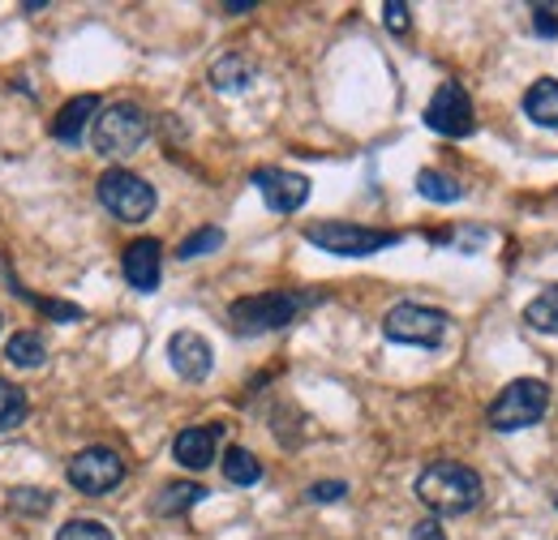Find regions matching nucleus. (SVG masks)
<instances>
[{
	"instance_id": "nucleus-27",
	"label": "nucleus",
	"mask_w": 558,
	"mask_h": 540,
	"mask_svg": "<svg viewBox=\"0 0 558 540\" xmlns=\"http://www.w3.org/2000/svg\"><path fill=\"white\" fill-rule=\"evenodd\" d=\"M383 22H387V30H391V35H409V26H413V17H409V4H400V0H387V4H383Z\"/></svg>"
},
{
	"instance_id": "nucleus-12",
	"label": "nucleus",
	"mask_w": 558,
	"mask_h": 540,
	"mask_svg": "<svg viewBox=\"0 0 558 540\" xmlns=\"http://www.w3.org/2000/svg\"><path fill=\"white\" fill-rule=\"evenodd\" d=\"M168 360L177 369V378L185 382H207L210 378V365H215V352L210 343L198 331H177L168 339Z\"/></svg>"
},
{
	"instance_id": "nucleus-23",
	"label": "nucleus",
	"mask_w": 558,
	"mask_h": 540,
	"mask_svg": "<svg viewBox=\"0 0 558 540\" xmlns=\"http://www.w3.org/2000/svg\"><path fill=\"white\" fill-rule=\"evenodd\" d=\"M219 245H223V232H219V228H198V232H190V236L181 241L177 258H181V262H194V258H203V254H215Z\"/></svg>"
},
{
	"instance_id": "nucleus-9",
	"label": "nucleus",
	"mask_w": 558,
	"mask_h": 540,
	"mask_svg": "<svg viewBox=\"0 0 558 540\" xmlns=\"http://www.w3.org/2000/svg\"><path fill=\"white\" fill-rule=\"evenodd\" d=\"M425 125L442 137H469L477 130V112H473V99L460 82H442L434 90V99L425 103Z\"/></svg>"
},
{
	"instance_id": "nucleus-18",
	"label": "nucleus",
	"mask_w": 558,
	"mask_h": 540,
	"mask_svg": "<svg viewBox=\"0 0 558 540\" xmlns=\"http://www.w3.org/2000/svg\"><path fill=\"white\" fill-rule=\"evenodd\" d=\"M524 322L542 335H558V283H546L529 305H524Z\"/></svg>"
},
{
	"instance_id": "nucleus-17",
	"label": "nucleus",
	"mask_w": 558,
	"mask_h": 540,
	"mask_svg": "<svg viewBox=\"0 0 558 540\" xmlns=\"http://www.w3.org/2000/svg\"><path fill=\"white\" fill-rule=\"evenodd\" d=\"M254 61L250 57H241V52H223L215 65H210V82H215V90H245L250 82H254Z\"/></svg>"
},
{
	"instance_id": "nucleus-14",
	"label": "nucleus",
	"mask_w": 558,
	"mask_h": 540,
	"mask_svg": "<svg viewBox=\"0 0 558 540\" xmlns=\"http://www.w3.org/2000/svg\"><path fill=\"white\" fill-rule=\"evenodd\" d=\"M95 121H99V99L95 95H73L70 103L57 112V121H52V137L65 142V146H77Z\"/></svg>"
},
{
	"instance_id": "nucleus-31",
	"label": "nucleus",
	"mask_w": 558,
	"mask_h": 540,
	"mask_svg": "<svg viewBox=\"0 0 558 540\" xmlns=\"http://www.w3.org/2000/svg\"><path fill=\"white\" fill-rule=\"evenodd\" d=\"M254 9V0H228L223 4V13H250Z\"/></svg>"
},
{
	"instance_id": "nucleus-25",
	"label": "nucleus",
	"mask_w": 558,
	"mask_h": 540,
	"mask_svg": "<svg viewBox=\"0 0 558 540\" xmlns=\"http://www.w3.org/2000/svg\"><path fill=\"white\" fill-rule=\"evenodd\" d=\"M57 540H112V532H108V524H99V519H70V524L57 532Z\"/></svg>"
},
{
	"instance_id": "nucleus-4",
	"label": "nucleus",
	"mask_w": 558,
	"mask_h": 540,
	"mask_svg": "<svg viewBox=\"0 0 558 540\" xmlns=\"http://www.w3.org/2000/svg\"><path fill=\"white\" fill-rule=\"evenodd\" d=\"M305 241L318 245L323 254L331 258H374L391 245H400V232H383V228H365V223H310L305 228Z\"/></svg>"
},
{
	"instance_id": "nucleus-21",
	"label": "nucleus",
	"mask_w": 558,
	"mask_h": 540,
	"mask_svg": "<svg viewBox=\"0 0 558 540\" xmlns=\"http://www.w3.org/2000/svg\"><path fill=\"white\" fill-rule=\"evenodd\" d=\"M417 194L425 198V202H460L464 198V185L456 181V176H447V172H434V168H425V172H417Z\"/></svg>"
},
{
	"instance_id": "nucleus-3",
	"label": "nucleus",
	"mask_w": 558,
	"mask_h": 540,
	"mask_svg": "<svg viewBox=\"0 0 558 540\" xmlns=\"http://www.w3.org/2000/svg\"><path fill=\"white\" fill-rule=\"evenodd\" d=\"M550 412V386L542 382V378H515V382H507L498 395H494V404H489V429H498V433H520V429H529V425H537L542 416Z\"/></svg>"
},
{
	"instance_id": "nucleus-20",
	"label": "nucleus",
	"mask_w": 558,
	"mask_h": 540,
	"mask_svg": "<svg viewBox=\"0 0 558 540\" xmlns=\"http://www.w3.org/2000/svg\"><path fill=\"white\" fill-rule=\"evenodd\" d=\"M223 476H228V484L250 489V484L263 480V464H258L254 451H245V446H228V451H223Z\"/></svg>"
},
{
	"instance_id": "nucleus-15",
	"label": "nucleus",
	"mask_w": 558,
	"mask_h": 540,
	"mask_svg": "<svg viewBox=\"0 0 558 540\" xmlns=\"http://www.w3.org/2000/svg\"><path fill=\"white\" fill-rule=\"evenodd\" d=\"M207 498V489L198 484V480H168L163 489H159V498H155V515L159 519H177V515H185V511H194L198 502Z\"/></svg>"
},
{
	"instance_id": "nucleus-30",
	"label": "nucleus",
	"mask_w": 558,
	"mask_h": 540,
	"mask_svg": "<svg viewBox=\"0 0 558 540\" xmlns=\"http://www.w3.org/2000/svg\"><path fill=\"white\" fill-rule=\"evenodd\" d=\"M409 540H447V532H442V524H438V519H421Z\"/></svg>"
},
{
	"instance_id": "nucleus-13",
	"label": "nucleus",
	"mask_w": 558,
	"mask_h": 540,
	"mask_svg": "<svg viewBox=\"0 0 558 540\" xmlns=\"http://www.w3.org/2000/svg\"><path fill=\"white\" fill-rule=\"evenodd\" d=\"M219 433H223V425H190V429H181L177 442H172L177 464L190 468V472H207L210 464H215Z\"/></svg>"
},
{
	"instance_id": "nucleus-19",
	"label": "nucleus",
	"mask_w": 558,
	"mask_h": 540,
	"mask_svg": "<svg viewBox=\"0 0 558 540\" xmlns=\"http://www.w3.org/2000/svg\"><path fill=\"white\" fill-rule=\"evenodd\" d=\"M4 360H13L17 369H39L48 360V343H44L39 331H17L4 343Z\"/></svg>"
},
{
	"instance_id": "nucleus-29",
	"label": "nucleus",
	"mask_w": 558,
	"mask_h": 540,
	"mask_svg": "<svg viewBox=\"0 0 558 540\" xmlns=\"http://www.w3.org/2000/svg\"><path fill=\"white\" fill-rule=\"evenodd\" d=\"M344 493H349V484H344V480H318V484H310V489H305V498H310V502H340Z\"/></svg>"
},
{
	"instance_id": "nucleus-26",
	"label": "nucleus",
	"mask_w": 558,
	"mask_h": 540,
	"mask_svg": "<svg viewBox=\"0 0 558 540\" xmlns=\"http://www.w3.org/2000/svg\"><path fill=\"white\" fill-rule=\"evenodd\" d=\"M26 300H31L39 314L57 318V322H77V318H82V309H77V305H65V300H39V296H31V292H26Z\"/></svg>"
},
{
	"instance_id": "nucleus-28",
	"label": "nucleus",
	"mask_w": 558,
	"mask_h": 540,
	"mask_svg": "<svg viewBox=\"0 0 558 540\" xmlns=\"http://www.w3.org/2000/svg\"><path fill=\"white\" fill-rule=\"evenodd\" d=\"M533 30H537L542 39H558V9L555 4H537V9H533Z\"/></svg>"
},
{
	"instance_id": "nucleus-7",
	"label": "nucleus",
	"mask_w": 558,
	"mask_h": 540,
	"mask_svg": "<svg viewBox=\"0 0 558 540\" xmlns=\"http://www.w3.org/2000/svg\"><path fill=\"white\" fill-rule=\"evenodd\" d=\"M447 327L451 318L429 309V305H417V300H404V305H391L387 318H383V335L391 343H404V347H438L447 339Z\"/></svg>"
},
{
	"instance_id": "nucleus-6",
	"label": "nucleus",
	"mask_w": 558,
	"mask_h": 540,
	"mask_svg": "<svg viewBox=\"0 0 558 540\" xmlns=\"http://www.w3.org/2000/svg\"><path fill=\"white\" fill-rule=\"evenodd\" d=\"M99 202L108 214H117L121 223H142V219H150V210H155V189H150V181H142L138 172H130V168H108L104 176H99Z\"/></svg>"
},
{
	"instance_id": "nucleus-8",
	"label": "nucleus",
	"mask_w": 558,
	"mask_h": 540,
	"mask_svg": "<svg viewBox=\"0 0 558 540\" xmlns=\"http://www.w3.org/2000/svg\"><path fill=\"white\" fill-rule=\"evenodd\" d=\"M65 476H70V484L77 493L104 498V493H112L125 480V459L112 446H86V451H77L70 459Z\"/></svg>"
},
{
	"instance_id": "nucleus-32",
	"label": "nucleus",
	"mask_w": 558,
	"mask_h": 540,
	"mask_svg": "<svg viewBox=\"0 0 558 540\" xmlns=\"http://www.w3.org/2000/svg\"><path fill=\"white\" fill-rule=\"evenodd\" d=\"M555 506H558V489H555Z\"/></svg>"
},
{
	"instance_id": "nucleus-24",
	"label": "nucleus",
	"mask_w": 558,
	"mask_h": 540,
	"mask_svg": "<svg viewBox=\"0 0 558 540\" xmlns=\"http://www.w3.org/2000/svg\"><path fill=\"white\" fill-rule=\"evenodd\" d=\"M9 506L17 511V515H48L52 511V493H44V489H9Z\"/></svg>"
},
{
	"instance_id": "nucleus-10",
	"label": "nucleus",
	"mask_w": 558,
	"mask_h": 540,
	"mask_svg": "<svg viewBox=\"0 0 558 540\" xmlns=\"http://www.w3.org/2000/svg\"><path fill=\"white\" fill-rule=\"evenodd\" d=\"M254 189L263 194V202L271 206L276 214H292L310 202V181L301 172H288V168H258L254 172Z\"/></svg>"
},
{
	"instance_id": "nucleus-1",
	"label": "nucleus",
	"mask_w": 558,
	"mask_h": 540,
	"mask_svg": "<svg viewBox=\"0 0 558 540\" xmlns=\"http://www.w3.org/2000/svg\"><path fill=\"white\" fill-rule=\"evenodd\" d=\"M417 498L421 506L438 519L447 515H469L482 506V476L473 472L469 464L456 459H438L417 476Z\"/></svg>"
},
{
	"instance_id": "nucleus-5",
	"label": "nucleus",
	"mask_w": 558,
	"mask_h": 540,
	"mask_svg": "<svg viewBox=\"0 0 558 540\" xmlns=\"http://www.w3.org/2000/svg\"><path fill=\"white\" fill-rule=\"evenodd\" d=\"M150 134V116L142 112L138 103H112L108 112H99L95 121V150L108 155V159H125L134 155L142 142Z\"/></svg>"
},
{
	"instance_id": "nucleus-22",
	"label": "nucleus",
	"mask_w": 558,
	"mask_h": 540,
	"mask_svg": "<svg viewBox=\"0 0 558 540\" xmlns=\"http://www.w3.org/2000/svg\"><path fill=\"white\" fill-rule=\"evenodd\" d=\"M26 412H31L26 391H22V386H13L9 378H0V433L17 429V425L26 420Z\"/></svg>"
},
{
	"instance_id": "nucleus-2",
	"label": "nucleus",
	"mask_w": 558,
	"mask_h": 540,
	"mask_svg": "<svg viewBox=\"0 0 558 540\" xmlns=\"http://www.w3.org/2000/svg\"><path fill=\"white\" fill-rule=\"evenodd\" d=\"M310 305V296L301 292H258V296H245V300H232L228 309V327L236 335H271L296 322V314Z\"/></svg>"
},
{
	"instance_id": "nucleus-11",
	"label": "nucleus",
	"mask_w": 558,
	"mask_h": 540,
	"mask_svg": "<svg viewBox=\"0 0 558 540\" xmlns=\"http://www.w3.org/2000/svg\"><path fill=\"white\" fill-rule=\"evenodd\" d=\"M121 270H125V283L134 292H155L159 287V274H163V245L155 236L130 241L125 254H121Z\"/></svg>"
},
{
	"instance_id": "nucleus-16",
	"label": "nucleus",
	"mask_w": 558,
	"mask_h": 540,
	"mask_svg": "<svg viewBox=\"0 0 558 540\" xmlns=\"http://www.w3.org/2000/svg\"><path fill=\"white\" fill-rule=\"evenodd\" d=\"M524 112L533 125L542 130H558V77H537L524 95Z\"/></svg>"
}]
</instances>
